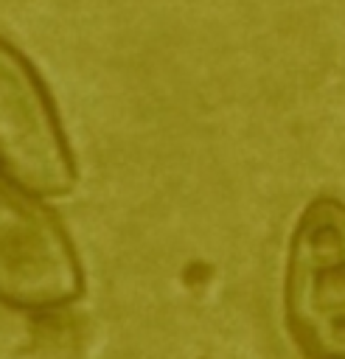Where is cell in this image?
<instances>
[{
  "mask_svg": "<svg viewBox=\"0 0 345 359\" xmlns=\"http://www.w3.org/2000/svg\"><path fill=\"white\" fill-rule=\"evenodd\" d=\"M84 292L81 261L59 219L0 174V303L48 314L76 303Z\"/></svg>",
  "mask_w": 345,
  "mask_h": 359,
  "instance_id": "obj_2",
  "label": "cell"
},
{
  "mask_svg": "<svg viewBox=\"0 0 345 359\" xmlns=\"http://www.w3.org/2000/svg\"><path fill=\"white\" fill-rule=\"evenodd\" d=\"M0 174L36 196H65L76 163L36 67L0 36Z\"/></svg>",
  "mask_w": 345,
  "mask_h": 359,
  "instance_id": "obj_3",
  "label": "cell"
},
{
  "mask_svg": "<svg viewBox=\"0 0 345 359\" xmlns=\"http://www.w3.org/2000/svg\"><path fill=\"white\" fill-rule=\"evenodd\" d=\"M283 320L306 359H345V202L337 196L311 199L295 222Z\"/></svg>",
  "mask_w": 345,
  "mask_h": 359,
  "instance_id": "obj_1",
  "label": "cell"
}]
</instances>
